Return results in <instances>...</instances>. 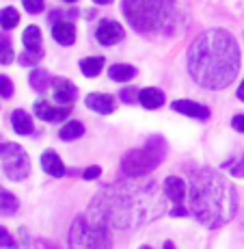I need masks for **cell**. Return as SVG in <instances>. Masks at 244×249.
Returning a JSON list of instances; mask_svg holds the SVG:
<instances>
[{"mask_svg": "<svg viewBox=\"0 0 244 249\" xmlns=\"http://www.w3.org/2000/svg\"><path fill=\"white\" fill-rule=\"evenodd\" d=\"M11 126L17 135H33L35 132V124H33L31 115L26 111H22V108L11 113Z\"/></svg>", "mask_w": 244, "mask_h": 249, "instance_id": "16", "label": "cell"}, {"mask_svg": "<svg viewBox=\"0 0 244 249\" xmlns=\"http://www.w3.org/2000/svg\"><path fill=\"white\" fill-rule=\"evenodd\" d=\"M28 247H31V241H28V232H26L24 228H20L9 249H28Z\"/></svg>", "mask_w": 244, "mask_h": 249, "instance_id": "26", "label": "cell"}, {"mask_svg": "<svg viewBox=\"0 0 244 249\" xmlns=\"http://www.w3.org/2000/svg\"><path fill=\"white\" fill-rule=\"evenodd\" d=\"M17 208H20V202H17V197L13 193H9L7 189H2V186H0V214H4V217H11V214L17 213Z\"/></svg>", "mask_w": 244, "mask_h": 249, "instance_id": "19", "label": "cell"}, {"mask_svg": "<svg viewBox=\"0 0 244 249\" xmlns=\"http://www.w3.org/2000/svg\"><path fill=\"white\" fill-rule=\"evenodd\" d=\"M123 35H126V33H123L121 24L114 22V20L99 22L98 31H95V39H98L102 46H114V44H119V41L123 39Z\"/></svg>", "mask_w": 244, "mask_h": 249, "instance_id": "10", "label": "cell"}, {"mask_svg": "<svg viewBox=\"0 0 244 249\" xmlns=\"http://www.w3.org/2000/svg\"><path fill=\"white\" fill-rule=\"evenodd\" d=\"M11 50V39H9V35H4V33H0V54L2 52Z\"/></svg>", "mask_w": 244, "mask_h": 249, "instance_id": "34", "label": "cell"}, {"mask_svg": "<svg viewBox=\"0 0 244 249\" xmlns=\"http://www.w3.org/2000/svg\"><path fill=\"white\" fill-rule=\"evenodd\" d=\"M166 156V141L162 137H151L138 150H130L121 159V174L126 178H141L147 176L164 160Z\"/></svg>", "mask_w": 244, "mask_h": 249, "instance_id": "6", "label": "cell"}, {"mask_svg": "<svg viewBox=\"0 0 244 249\" xmlns=\"http://www.w3.org/2000/svg\"><path fill=\"white\" fill-rule=\"evenodd\" d=\"M84 104H87L91 111H95L99 115H111L114 111V107H117L114 98L108 93H89L87 100H84Z\"/></svg>", "mask_w": 244, "mask_h": 249, "instance_id": "13", "label": "cell"}, {"mask_svg": "<svg viewBox=\"0 0 244 249\" xmlns=\"http://www.w3.org/2000/svg\"><path fill=\"white\" fill-rule=\"evenodd\" d=\"M41 59H44V50H26L24 54L17 56V63L24 68H35Z\"/></svg>", "mask_w": 244, "mask_h": 249, "instance_id": "25", "label": "cell"}, {"mask_svg": "<svg viewBox=\"0 0 244 249\" xmlns=\"http://www.w3.org/2000/svg\"><path fill=\"white\" fill-rule=\"evenodd\" d=\"M52 37H54L56 41H59L61 46H71L76 41V28L74 24L69 22H54V26H52Z\"/></svg>", "mask_w": 244, "mask_h": 249, "instance_id": "15", "label": "cell"}, {"mask_svg": "<svg viewBox=\"0 0 244 249\" xmlns=\"http://www.w3.org/2000/svg\"><path fill=\"white\" fill-rule=\"evenodd\" d=\"M82 135H84V126L80 122H67L59 132V137L63 141H76V139H80Z\"/></svg>", "mask_w": 244, "mask_h": 249, "instance_id": "22", "label": "cell"}, {"mask_svg": "<svg viewBox=\"0 0 244 249\" xmlns=\"http://www.w3.org/2000/svg\"><path fill=\"white\" fill-rule=\"evenodd\" d=\"M164 193H166V197H169V202L173 204V208H171L173 217H186V214L190 213L188 208H184V199H186V195H188V184L181 178L169 176V178L164 180Z\"/></svg>", "mask_w": 244, "mask_h": 249, "instance_id": "8", "label": "cell"}, {"mask_svg": "<svg viewBox=\"0 0 244 249\" xmlns=\"http://www.w3.org/2000/svg\"><path fill=\"white\" fill-rule=\"evenodd\" d=\"M22 4L28 13H33V16L44 11V0H22Z\"/></svg>", "mask_w": 244, "mask_h": 249, "instance_id": "29", "label": "cell"}, {"mask_svg": "<svg viewBox=\"0 0 244 249\" xmlns=\"http://www.w3.org/2000/svg\"><path fill=\"white\" fill-rule=\"evenodd\" d=\"M69 249H113L111 226L91 210L78 214L69 230Z\"/></svg>", "mask_w": 244, "mask_h": 249, "instance_id": "5", "label": "cell"}, {"mask_svg": "<svg viewBox=\"0 0 244 249\" xmlns=\"http://www.w3.org/2000/svg\"><path fill=\"white\" fill-rule=\"evenodd\" d=\"M13 95V83L9 76L0 74V98H11Z\"/></svg>", "mask_w": 244, "mask_h": 249, "instance_id": "28", "label": "cell"}, {"mask_svg": "<svg viewBox=\"0 0 244 249\" xmlns=\"http://www.w3.org/2000/svg\"><path fill=\"white\" fill-rule=\"evenodd\" d=\"M138 249H151V247H147V245H143V247H138Z\"/></svg>", "mask_w": 244, "mask_h": 249, "instance_id": "38", "label": "cell"}, {"mask_svg": "<svg viewBox=\"0 0 244 249\" xmlns=\"http://www.w3.org/2000/svg\"><path fill=\"white\" fill-rule=\"evenodd\" d=\"M99 174H102V169H99L98 165H93V167H87V169L82 171V178L84 180H98Z\"/></svg>", "mask_w": 244, "mask_h": 249, "instance_id": "31", "label": "cell"}, {"mask_svg": "<svg viewBox=\"0 0 244 249\" xmlns=\"http://www.w3.org/2000/svg\"><path fill=\"white\" fill-rule=\"evenodd\" d=\"M138 102L145 108H160L164 104V93L156 87L143 89V91H138Z\"/></svg>", "mask_w": 244, "mask_h": 249, "instance_id": "17", "label": "cell"}, {"mask_svg": "<svg viewBox=\"0 0 244 249\" xmlns=\"http://www.w3.org/2000/svg\"><path fill=\"white\" fill-rule=\"evenodd\" d=\"M17 24H20V13H17V9L4 7L2 11H0V26H2L4 31H11Z\"/></svg>", "mask_w": 244, "mask_h": 249, "instance_id": "24", "label": "cell"}, {"mask_svg": "<svg viewBox=\"0 0 244 249\" xmlns=\"http://www.w3.org/2000/svg\"><path fill=\"white\" fill-rule=\"evenodd\" d=\"M121 100H123V102H128V104L138 102V91H136V89H132V87L123 89V91H121Z\"/></svg>", "mask_w": 244, "mask_h": 249, "instance_id": "30", "label": "cell"}, {"mask_svg": "<svg viewBox=\"0 0 244 249\" xmlns=\"http://www.w3.org/2000/svg\"><path fill=\"white\" fill-rule=\"evenodd\" d=\"M169 197L154 180L126 178L104 186L91 202V213L117 230H134L160 219L166 213Z\"/></svg>", "mask_w": 244, "mask_h": 249, "instance_id": "1", "label": "cell"}, {"mask_svg": "<svg viewBox=\"0 0 244 249\" xmlns=\"http://www.w3.org/2000/svg\"><path fill=\"white\" fill-rule=\"evenodd\" d=\"M13 59H16V56H13V50H7V52H2V54H0V63H2V65H9Z\"/></svg>", "mask_w": 244, "mask_h": 249, "instance_id": "35", "label": "cell"}, {"mask_svg": "<svg viewBox=\"0 0 244 249\" xmlns=\"http://www.w3.org/2000/svg\"><path fill=\"white\" fill-rule=\"evenodd\" d=\"M65 2H76V0H65Z\"/></svg>", "mask_w": 244, "mask_h": 249, "instance_id": "39", "label": "cell"}, {"mask_svg": "<svg viewBox=\"0 0 244 249\" xmlns=\"http://www.w3.org/2000/svg\"><path fill=\"white\" fill-rule=\"evenodd\" d=\"M102 68H104V56H87V59L80 61V71L87 78H95L102 71Z\"/></svg>", "mask_w": 244, "mask_h": 249, "instance_id": "20", "label": "cell"}, {"mask_svg": "<svg viewBox=\"0 0 244 249\" xmlns=\"http://www.w3.org/2000/svg\"><path fill=\"white\" fill-rule=\"evenodd\" d=\"M236 95H238V100H242V102H244V80H242V85H240V87H238Z\"/></svg>", "mask_w": 244, "mask_h": 249, "instance_id": "36", "label": "cell"}, {"mask_svg": "<svg viewBox=\"0 0 244 249\" xmlns=\"http://www.w3.org/2000/svg\"><path fill=\"white\" fill-rule=\"evenodd\" d=\"M0 160H2L4 176L13 182L26 180L31 174V159L17 143H0Z\"/></svg>", "mask_w": 244, "mask_h": 249, "instance_id": "7", "label": "cell"}, {"mask_svg": "<svg viewBox=\"0 0 244 249\" xmlns=\"http://www.w3.org/2000/svg\"><path fill=\"white\" fill-rule=\"evenodd\" d=\"M22 41L28 50H41V31H39V26H28L22 35Z\"/></svg>", "mask_w": 244, "mask_h": 249, "instance_id": "23", "label": "cell"}, {"mask_svg": "<svg viewBox=\"0 0 244 249\" xmlns=\"http://www.w3.org/2000/svg\"><path fill=\"white\" fill-rule=\"evenodd\" d=\"M11 243H13V236L4 228H0V247H7L9 249V247H11Z\"/></svg>", "mask_w": 244, "mask_h": 249, "instance_id": "32", "label": "cell"}, {"mask_svg": "<svg viewBox=\"0 0 244 249\" xmlns=\"http://www.w3.org/2000/svg\"><path fill=\"white\" fill-rule=\"evenodd\" d=\"M188 71L203 89H227L240 71V46L236 37L225 28L201 33L188 50Z\"/></svg>", "mask_w": 244, "mask_h": 249, "instance_id": "2", "label": "cell"}, {"mask_svg": "<svg viewBox=\"0 0 244 249\" xmlns=\"http://www.w3.org/2000/svg\"><path fill=\"white\" fill-rule=\"evenodd\" d=\"M231 126L236 132H244V115H236V117L231 119Z\"/></svg>", "mask_w": 244, "mask_h": 249, "instance_id": "33", "label": "cell"}, {"mask_svg": "<svg viewBox=\"0 0 244 249\" xmlns=\"http://www.w3.org/2000/svg\"><path fill=\"white\" fill-rule=\"evenodd\" d=\"M227 167H229V171H231L236 178H244V154H240L236 160L227 162Z\"/></svg>", "mask_w": 244, "mask_h": 249, "instance_id": "27", "label": "cell"}, {"mask_svg": "<svg viewBox=\"0 0 244 249\" xmlns=\"http://www.w3.org/2000/svg\"><path fill=\"white\" fill-rule=\"evenodd\" d=\"M188 210L208 228H221L233 219L238 195L233 184L212 167L195 169L188 184Z\"/></svg>", "mask_w": 244, "mask_h": 249, "instance_id": "3", "label": "cell"}, {"mask_svg": "<svg viewBox=\"0 0 244 249\" xmlns=\"http://www.w3.org/2000/svg\"><path fill=\"white\" fill-rule=\"evenodd\" d=\"M123 13L134 31L145 35H179L186 16L175 0H123Z\"/></svg>", "mask_w": 244, "mask_h": 249, "instance_id": "4", "label": "cell"}, {"mask_svg": "<svg viewBox=\"0 0 244 249\" xmlns=\"http://www.w3.org/2000/svg\"><path fill=\"white\" fill-rule=\"evenodd\" d=\"M108 76H111V80H114V83H130L134 76H136V68H132L128 63H114L108 70Z\"/></svg>", "mask_w": 244, "mask_h": 249, "instance_id": "18", "label": "cell"}, {"mask_svg": "<svg viewBox=\"0 0 244 249\" xmlns=\"http://www.w3.org/2000/svg\"><path fill=\"white\" fill-rule=\"evenodd\" d=\"M76 95H78V89L71 80L67 78H54L52 80V98L59 104H74Z\"/></svg>", "mask_w": 244, "mask_h": 249, "instance_id": "11", "label": "cell"}, {"mask_svg": "<svg viewBox=\"0 0 244 249\" xmlns=\"http://www.w3.org/2000/svg\"><path fill=\"white\" fill-rule=\"evenodd\" d=\"M171 107H173V111L188 115V117H193V119H201V122L210 119V108L199 102H193V100H175Z\"/></svg>", "mask_w": 244, "mask_h": 249, "instance_id": "12", "label": "cell"}, {"mask_svg": "<svg viewBox=\"0 0 244 249\" xmlns=\"http://www.w3.org/2000/svg\"><path fill=\"white\" fill-rule=\"evenodd\" d=\"M93 2H95V4H111L113 0H93Z\"/></svg>", "mask_w": 244, "mask_h": 249, "instance_id": "37", "label": "cell"}, {"mask_svg": "<svg viewBox=\"0 0 244 249\" xmlns=\"http://www.w3.org/2000/svg\"><path fill=\"white\" fill-rule=\"evenodd\" d=\"M71 108H74V104H61V107H54L52 102H46V100L35 102V115L39 119H44V122H52V124L69 117Z\"/></svg>", "mask_w": 244, "mask_h": 249, "instance_id": "9", "label": "cell"}, {"mask_svg": "<svg viewBox=\"0 0 244 249\" xmlns=\"http://www.w3.org/2000/svg\"><path fill=\"white\" fill-rule=\"evenodd\" d=\"M41 167H44V171L48 176H52V178H63L65 176V165L54 150H46L44 154H41Z\"/></svg>", "mask_w": 244, "mask_h": 249, "instance_id": "14", "label": "cell"}, {"mask_svg": "<svg viewBox=\"0 0 244 249\" xmlns=\"http://www.w3.org/2000/svg\"><path fill=\"white\" fill-rule=\"evenodd\" d=\"M31 87L35 89V91H39V93H44V91L52 85V78H50V74H48L46 70H41V68H35L31 71Z\"/></svg>", "mask_w": 244, "mask_h": 249, "instance_id": "21", "label": "cell"}]
</instances>
